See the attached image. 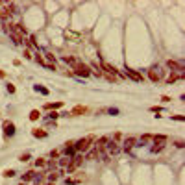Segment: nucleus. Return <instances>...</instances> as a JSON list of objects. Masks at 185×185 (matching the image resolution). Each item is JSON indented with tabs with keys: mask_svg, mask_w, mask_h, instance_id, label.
<instances>
[{
	"mask_svg": "<svg viewBox=\"0 0 185 185\" xmlns=\"http://www.w3.org/2000/svg\"><path fill=\"white\" fill-rule=\"evenodd\" d=\"M93 143H95V135H87V137H83V139L74 143V150L76 152H87Z\"/></svg>",
	"mask_w": 185,
	"mask_h": 185,
	"instance_id": "f257e3e1",
	"label": "nucleus"
},
{
	"mask_svg": "<svg viewBox=\"0 0 185 185\" xmlns=\"http://www.w3.org/2000/svg\"><path fill=\"white\" fill-rule=\"evenodd\" d=\"M72 67H74V72H76L78 76H83V78H87V76L91 74V69H89V67H87L85 63H80V61H76L74 65H72Z\"/></svg>",
	"mask_w": 185,
	"mask_h": 185,
	"instance_id": "f03ea898",
	"label": "nucleus"
},
{
	"mask_svg": "<svg viewBox=\"0 0 185 185\" xmlns=\"http://www.w3.org/2000/svg\"><path fill=\"white\" fill-rule=\"evenodd\" d=\"M87 111H89V109H87L85 105H76V107H72V109H70V113H69V115H70V117H80V115L87 113Z\"/></svg>",
	"mask_w": 185,
	"mask_h": 185,
	"instance_id": "7ed1b4c3",
	"label": "nucleus"
},
{
	"mask_svg": "<svg viewBox=\"0 0 185 185\" xmlns=\"http://www.w3.org/2000/svg\"><path fill=\"white\" fill-rule=\"evenodd\" d=\"M126 76H130V78L135 80V82H141V80H143V76H141L139 72H135L133 69H126Z\"/></svg>",
	"mask_w": 185,
	"mask_h": 185,
	"instance_id": "20e7f679",
	"label": "nucleus"
},
{
	"mask_svg": "<svg viewBox=\"0 0 185 185\" xmlns=\"http://www.w3.org/2000/svg\"><path fill=\"white\" fill-rule=\"evenodd\" d=\"M135 143H137V139H135V137H128V139L124 141V150H126V152H130V150L135 146Z\"/></svg>",
	"mask_w": 185,
	"mask_h": 185,
	"instance_id": "39448f33",
	"label": "nucleus"
},
{
	"mask_svg": "<svg viewBox=\"0 0 185 185\" xmlns=\"http://www.w3.org/2000/svg\"><path fill=\"white\" fill-rule=\"evenodd\" d=\"M4 133H6V135H13V133H15V124L4 122Z\"/></svg>",
	"mask_w": 185,
	"mask_h": 185,
	"instance_id": "423d86ee",
	"label": "nucleus"
},
{
	"mask_svg": "<svg viewBox=\"0 0 185 185\" xmlns=\"http://www.w3.org/2000/svg\"><path fill=\"white\" fill-rule=\"evenodd\" d=\"M107 141H109L107 137H100V139L96 141V150H98V152H104V150H105V144H107Z\"/></svg>",
	"mask_w": 185,
	"mask_h": 185,
	"instance_id": "0eeeda50",
	"label": "nucleus"
},
{
	"mask_svg": "<svg viewBox=\"0 0 185 185\" xmlns=\"http://www.w3.org/2000/svg\"><path fill=\"white\" fill-rule=\"evenodd\" d=\"M102 69L105 70V72H107V74H109V76H115V74H117V69H115V67H113L111 63H104Z\"/></svg>",
	"mask_w": 185,
	"mask_h": 185,
	"instance_id": "6e6552de",
	"label": "nucleus"
},
{
	"mask_svg": "<svg viewBox=\"0 0 185 185\" xmlns=\"http://www.w3.org/2000/svg\"><path fill=\"white\" fill-rule=\"evenodd\" d=\"M82 159H83V157H80V156H78V157H72V161L69 163V172H72V170H74L78 165L82 163Z\"/></svg>",
	"mask_w": 185,
	"mask_h": 185,
	"instance_id": "1a4fd4ad",
	"label": "nucleus"
},
{
	"mask_svg": "<svg viewBox=\"0 0 185 185\" xmlns=\"http://www.w3.org/2000/svg\"><path fill=\"white\" fill-rule=\"evenodd\" d=\"M167 65H168V69H172V70H183V67H182L178 61H174V59H168Z\"/></svg>",
	"mask_w": 185,
	"mask_h": 185,
	"instance_id": "9d476101",
	"label": "nucleus"
},
{
	"mask_svg": "<svg viewBox=\"0 0 185 185\" xmlns=\"http://www.w3.org/2000/svg\"><path fill=\"white\" fill-rule=\"evenodd\" d=\"M107 150H109V154H117V152H119L121 148L117 146V143H115V141H111V143L107 141Z\"/></svg>",
	"mask_w": 185,
	"mask_h": 185,
	"instance_id": "9b49d317",
	"label": "nucleus"
},
{
	"mask_svg": "<svg viewBox=\"0 0 185 185\" xmlns=\"http://www.w3.org/2000/svg\"><path fill=\"white\" fill-rule=\"evenodd\" d=\"M148 78H150L152 82H157V80H159V74L156 72V69H148Z\"/></svg>",
	"mask_w": 185,
	"mask_h": 185,
	"instance_id": "f8f14e48",
	"label": "nucleus"
},
{
	"mask_svg": "<svg viewBox=\"0 0 185 185\" xmlns=\"http://www.w3.org/2000/svg\"><path fill=\"white\" fill-rule=\"evenodd\" d=\"M32 135H33V137H41V139H44V137H46V131H44V130H33Z\"/></svg>",
	"mask_w": 185,
	"mask_h": 185,
	"instance_id": "ddd939ff",
	"label": "nucleus"
},
{
	"mask_svg": "<svg viewBox=\"0 0 185 185\" xmlns=\"http://www.w3.org/2000/svg\"><path fill=\"white\" fill-rule=\"evenodd\" d=\"M63 105V102H56V104H46L44 105V109H59Z\"/></svg>",
	"mask_w": 185,
	"mask_h": 185,
	"instance_id": "4468645a",
	"label": "nucleus"
},
{
	"mask_svg": "<svg viewBox=\"0 0 185 185\" xmlns=\"http://www.w3.org/2000/svg\"><path fill=\"white\" fill-rule=\"evenodd\" d=\"M35 176V172L33 170H30V172H26V176H22V183H26V182H30L32 178Z\"/></svg>",
	"mask_w": 185,
	"mask_h": 185,
	"instance_id": "2eb2a0df",
	"label": "nucleus"
},
{
	"mask_svg": "<svg viewBox=\"0 0 185 185\" xmlns=\"http://www.w3.org/2000/svg\"><path fill=\"white\" fill-rule=\"evenodd\" d=\"M41 117V113H39V109H33L32 113H30V121H37Z\"/></svg>",
	"mask_w": 185,
	"mask_h": 185,
	"instance_id": "dca6fc26",
	"label": "nucleus"
},
{
	"mask_svg": "<svg viewBox=\"0 0 185 185\" xmlns=\"http://www.w3.org/2000/svg\"><path fill=\"white\" fill-rule=\"evenodd\" d=\"M163 148H165L163 143H156V146H152V152H154V154H157V152H161Z\"/></svg>",
	"mask_w": 185,
	"mask_h": 185,
	"instance_id": "f3484780",
	"label": "nucleus"
},
{
	"mask_svg": "<svg viewBox=\"0 0 185 185\" xmlns=\"http://www.w3.org/2000/svg\"><path fill=\"white\" fill-rule=\"evenodd\" d=\"M152 139H154L156 143H165V141H167V137H165V135H154Z\"/></svg>",
	"mask_w": 185,
	"mask_h": 185,
	"instance_id": "a211bd4d",
	"label": "nucleus"
},
{
	"mask_svg": "<svg viewBox=\"0 0 185 185\" xmlns=\"http://www.w3.org/2000/svg\"><path fill=\"white\" fill-rule=\"evenodd\" d=\"M178 78H182V76H178V74H170V76H168V80H167V83H174Z\"/></svg>",
	"mask_w": 185,
	"mask_h": 185,
	"instance_id": "6ab92c4d",
	"label": "nucleus"
},
{
	"mask_svg": "<svg viewBox=\"0 0 185 185\" xmlns=\"http://www.w3.org/2000/svg\"><path fill=\"white\" fill-rule=\"evenodd\" d=\"M11 176H15V170H11V168L4 170V178H11Z\"/></svg>",
	"mask_w": 185,
	"mask_h": 185,
	"instance_id": "aec40b11",
	"label": "nucleus"
},
{
	"mask_svg": "<svg viewBox=\"0 0 185 185\" xmlns=\"http://www.w3.org/2000/svg\"><path fill=\"white\" fill-rule=\"evenodd\" d=\"M96 156H98V150H93V152H89V154H87V159H95Z\"/></svg>",
	"mask_w": 185,
	"mask_h": 185,
	"instance_id": "412c9836",
	"label": "nucleus"
},
{
	"mask_svg": "<svg viewBox=\"0 0 185 185\" xmlns=\"http://www.w3.org/2000/svg\"><path fill=\"white\" fill-rule=\"evenodd\" d=\"M44 165H46V161H44V159H41V157L35 161V167H37V168H39V167H44Z\"/></svg>",
	"mask_w": 185,
	"mask_h": 185,
	"instance_id": "4be33fe9",
	"label": "nucleus"
},
{
	"mask_svg": "<svg viewBox=\"0 0 185 185\" xmlns=\"http://www.w3.org/2000/svg\"><path fill=\"white\" fill-rule=\"evenodd\" d=\"M50 157H52V159H58V157H59V152H58V150H52V152H50Z\"/></svg>",
	"mask_w": 185,
	"mask_h": 185,
	"instance_id": "5701e85b",
	"label": "nucleus"
},
{
	"mask_svg": "<svg viewBox=\"0 0 185 185\" xmlns=\"http://www.w3.org/2000/svg\"><path fill=\"white\" fill-rule=\"evenodd\" d=\"M19 159H21L22 163H24V161H28V159H30V154H22V156L19 157Z\"/></svg>",
	"mask_w": 185,
	"mask_h": 185,
	"instance_id": "b1692460",
	"label": "nucleus"
},
{
	"mask_svg": "<svg viewBox=\"0 0 185 185\" xmlns=\"http://www.w3.org/2000/svg\"><path fill=\"white\" fill-rule=\"evenodd\" d=\"M63 59H65L67 63H72V65L76 63V59H74V58H70V56H67V58H63Z\"/></svg>",
	"mask_w": 185,
	"mask_h": 185,
	"instance_id": "393cba45",
	"label": "nucleus"
},
{
	"mask_svg": "<svg viewBox=\"0 0 185 185\" xmlns=\"http://www.w3.org/2000/svg\"><path fill=\"white\" fill-rule=\"evenodd\" d=\"M24 58H26V59H32V52H30V50H24Z\"/></svg>",
	"mask_w": 185,
	"mask_h": 185,
	"instance_id": "a878e982",
	"label": "nucleus"
},
{
	"mask_svg": "<svg viewBox=\"0 0 185 185\" xmlns=\"http://www.w3.org/2000/svg\"><path fill=\"white\" fill-rule=\"evenodd\" d=\"M148 141H152V135H143V143H148Z\"/></svg>",
	"mask_w": 185,
	"mask_h": 185,
	"instance_id": "bb28decb",
	"label": "nucleus"
},
{
	"mask_svg": "<svg viewBox=\"0 0 185 185\" xmlns=\"http://www.w3.org/2000/svg\"><path fill=\"white\" fill-rule=\"evenodd\" d=\"M56 180H58V174H56V172H52V174H50V182H56Z\"/></svg>",
	"mask_w": 185,
	"mask_h": 185,
	"instance_id": "cd10ccee",
	"label": "nucleus"
},
{
	"mask_svg": "<svg viewBox=\"0 0 185 185\" xmlns=\"http://www.w3.org/2000/svg\"><path fill=\"white\" fill-rule=\"evenodd\" d=\"M8 91H9V93H15V87H13L11 83H8Z\"/></svg>",
	"mask_w": 185,
	"mask_h": 185,
	"instance_id": "c85d7f7f",
	"label": "nucleus"
},
{
	"mask_svg": "<svg viewBox=\"0 0 185 185\" xmlns=\"http://www.w3.org/2000/svg\"><path fill=\"white\" fill-rule=\"evenodd\" d=\"M58 117H59V113H56V111L50 113V119H58Z\"/></svg>",
	"mask_w": 185,
	"mask_h": 185,
	"instance_id": "c756f323",
	"label": "nucleus"
},
{
	"mask_svg": "<svg viewBox=\"0 0 185 185\" xmlns=\"http://www.w3.org/2000/svg\"><path fill=\"white\" fill-rule=\"evenodd\" d=\"M150 111H154V113H159V111H161V107H150Z\"/></svg>",
	"mask_w": 185,
	"mask_h": 185,
	"instance_id": "7c9ffc66",
	"label": "nucleus"
},
{
	"mask_svg": "<svg viewBox=\"0 0 185 185\" xmlns=\"http://www.w3.org/2000/svg\"><path fill=\"white\" fill-rule=\"evenodd\" d=\"M65 165H69V159L65 157V159H61V167H65Z\"/></svg>",
	"mask_w": 185,
	"mask_h": 185,
	"instance_id": "2f4dec72",
	"label": "nucleus"
},
{
	"mask_svg": "<svg viewBox=\"0 0 185 185\" xmlns=\"http://www.w3.org/2000/svg\"><path fill=\"white\" fill-rule=\"evenodd\" d=\"M46 185H54V183H52V182H50V183H46Z\"/></svg>",
	"mask_w": 185,
	"mask_h": 185,
	"instance_id": "473e14b6",
	"label": "nucleus"
},
{
	"mask_svg": "<svg viewBox=\"0 0 185 185\" xmlns=\"http://www.w3.org/2000/svg\"><path fill=\"white\" fill-rule=\"evenodd\" d=\"M21 185H26V183H21Z\"/></svg>",
	"mask_w": 185,
	"mask_h": 185,
	"instance_id": "72a5a7b5",
	"label": "nucleus"
}]
</instances>
